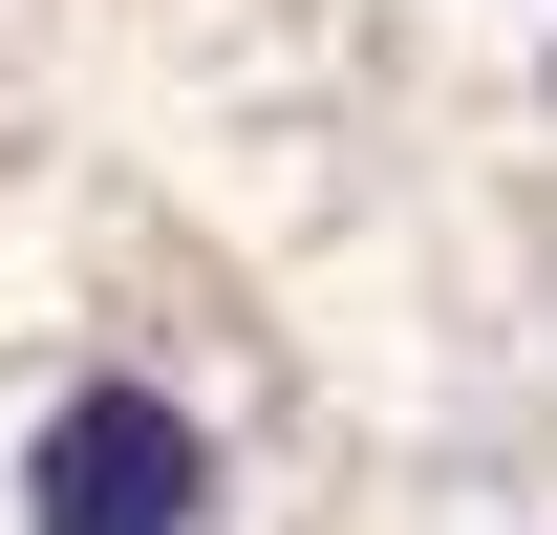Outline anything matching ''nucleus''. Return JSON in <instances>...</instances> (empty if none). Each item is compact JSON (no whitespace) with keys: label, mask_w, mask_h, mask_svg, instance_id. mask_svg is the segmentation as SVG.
Here are the masks:
<instances>
[{"label":"nucleus","mask_w":557,"mask_h":535,"mask_svg":"<svg viewBox=\"0 0 557 535\" xmlns=\"http://www.w3.org/2000/svg\"><path fill=\"white\" fill-rule=\"evenodd\" d=\"M22 535H214V428L172 386H65L22 428Z\"/></svg>","instance_id":"obj_1"}]
</instances>
